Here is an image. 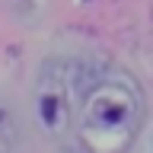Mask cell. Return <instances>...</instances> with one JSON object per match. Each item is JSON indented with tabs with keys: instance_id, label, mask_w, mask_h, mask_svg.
Returning a JSON list of instances; mask_svg holds the SVG:
<instances>
[{
	"instance_id": "1",
	"label": "cell",
	"mask_w": 153,
	"mask_h": 153,
	"mask_svg": "<svg viewBox=\"0 0 153 153\" xmlns=\"http://www.w3.org/2000/svg\"><path fill=\"white\" fill-rule=\"evenodd\" d=\"M143 124L140 83L121 67H105L76 99V143L86 153H128Z\"/></svg>"
},
{
	"instance_id": "2",
	"label": "cell",
	"mask_w": 153,
	"mask_h": 153,
	"mask_svg": "<svg viewBox=\"0 0 153 153\" xmlns=\"http://www.w3.org/2000/svg\"><path fill=\"white\" fill-rule=\"evenodd\" d=\"M35 115L45 137L51 140H67L76 137L74 124H76V96L70 89V70L64 61H48L42 67L35 86Z\"/></svg>"
},
{
	"instance_id": "3",
	"label": "cell",
	"mask_w": 153,
	"mask_h": 153,
	"mask_svg": "<svg viewBox=\"0 0 153 153\" xmlns=\"http://www.w3.org/2000/svg\"><path fill=\"white\" fill-rule=\"evenodd\" d=\"M13 143H16V115L0 99V153H7Z\"/></svg>"
}]
</instances>
